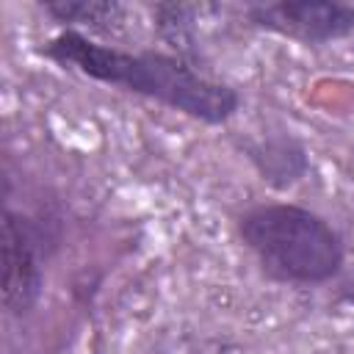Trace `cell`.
<instances>
[{
	"label": "cell",
	"instance_id": "cell-1",
	"mask_svg": "<svg viewBox=\"0 0 354 354\" xmlns=\"http://www.w3.org/2000/svg\"><path fill=\"white\" fill-rule=\"evenodd\" d=\"M33 53L61 69L77 72L102 86L155 100L194 122L221 127L241 111L232 86L207 77L180 55L160 50H122L77 30H58Z\"/></svg>",
	"mask_w": 354,
	"mask_h": 354
},
{
	"label": "cell",
	"instance_id": "cell-2",
	"mask_svg": "<svg viewBox=\"0 0 354 354\" xmlns=\"http://www.w3.org/2000/svg\"><path fill=\"white\" fill-rule=\"evenodd\" d=\"M235 232L268 282L318 288L346 271L343 235L326 216L304 205L257 202L238 213Z\"/></svg>",
	"mask_w": 354,
	"mask_h": 354
},
{
	"label": "cell",
	"instance_id": "cell-3",
	"mask_svg": "<svg viewBox=\"0 0 354 354\" xmlns=\"http://www.w3.org/2000/svg\"><path fill=\"white\" fill-rule=\"evenodd\" d=\"M61 243V221L47 213H28L11 207L3 194L0 213V301L3 310L22 321L44 293L47 263Z\"/></svg>",
	"mask_w": 354,
	"mask_h": 354
},
{
	"label": "cell",
	"instance_id": "cell-4",
	"mask_svg": "<svg viewBox=\"0 0 354 354\" xmlns=\"http://www.w3.org/2000/svg\"><path fill=\"white\" fill-rule=\"evenodd\" d=\"M241 11L249 28L304 47H326L354 36V6L340 0H254Z\"/></svg>",
	"mask_w": 354,
	"mask_h": 354
},
{
	"label": "cell",
	"instance_id": "cell-5",
	"mask_svg": "<svg viewBox=\"0 0 354 354\" xmlns=\"http://www.w3.org/2000/svg\"><path fill=\"white\" fill-rule=\"evenodd\" d=\"M246 160L257 171V177L271 191H290L310 174V152L301 138L293 133H268L257 138H246L241 144Z\"/></svg>",
	"mask_w": 354,
	"mask_h": 354
},
{
	"label": "cell",
	"instance_id": "cell-6",
	"mask_svg": "<svg viewBox=\"0 0 354 354\" xmlns=\"http://www.w3.org/2000/svg\"><path fill=\"white\" fill-rule=\"evenodd\" d=\"M36 6L61 30H77L91 39L116 36L130 17V6L119 0H39Z\"/></svg>",
	"mask_w": 354,
	"mask_h": 354
},
{
	"label": "cell",
	"instance_id": "cell-7",
	"mask_svg": "<svg viewBox=\"0 0 354 354\" xmlns=\"http://www.w3.org/2000/svg\"><path fill=\"white\" fill-rule=\"evenodd\" d=\"M147 11L152 17V28L158 39L171 47V55H180L196 66V61L202 58L199 36H196L202 6L180 3V0H158V3H147Z\"/></svg>",
	"mask_w": 354,
	"mask_h": 354
},
{
	"label": "cell",
	"instance_id": "cell-8",
	"mask_svg": "<svg viewBox=\"0 0 354 354\" xmlns=\"http://www.w3.org/2000/svg\"><path fill=\"white\" fill-rule=\"evenodd\" d=\"M337 301L354 307V271H343L340 274V285H337Z\"/></svg>",
	"mask_w": 354,
	"mask_h": 354
}]
</instances>
